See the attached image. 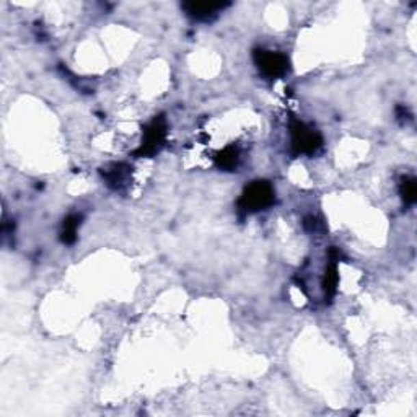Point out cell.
Masks as SVG:
<instances>
[{"instance_id":"9c48e42d","label":"cell","mask_w":417,"mask_h":417,"mask_svg":"<svg viewBox=\"0 0 417 417\" xmlns=\"http://www.w3.org/2000/svg\"><path fill=\"white\" fill-rule=\"evenodd\" d=\"M124 170H127L126 165H113L111 170H106L103 173V176L106 178V181H108V185L111 186V188L118 189L119 186L124 185L126 181Z\"/></svg>"},{"instance_id":"5b68a950","label":"cell","mask_w":417,"mask_h":417,"mask_svg":"<svg viewBox=\"0 0 417 417\" xmlns=\"http://www.w3.org/2000/svg\"><path fill=\"white\" fill-rule=\"evenodd\" d=\"M227 5V2H186L183 3V8H185L186 14L191 18L199 21H211Z\"/></svg>"},{"instance_id":"6da1fadb","label":"cell","mask_w":417,"mask_h":417,"mask_svg":"<svg viewBox=\"0 0 417 417\" xmlns=\"http://www.w3.org/2000/svg\"><path fill=\"white\" fill-rule=\"evenodd\" d=\"M275 201V191L272 188L269 181L258 180L253 181L250 186H246L240 201H238V209L245 214H256V212L265 211L271 207Z\"/></svg>"},{"instance_id":"277c9868","label":"cell","mask_w":417,"mask_h":417,"mask_svg":"<svg viewBox=\"0 0 417 417\" xmlns=\"http://www.w3.org/2000/svg\"><path fill=\"white\" fill-rule=\"evenodd\" d=\"M165 139H167V122H165L163 116L155 118L146 127L144 131V139L140 147L135 150L137 157H152L157 152H160V148L163 147Z\"/></svg>"},{"instance_id":"52a82bcc","label":"cell","mask_w":417,"mask_h":417,"mask_svg":"<svg viewBox=\"0 0 417 417\" xmlns=\"http://www.w3.org/2000/svg\"><path fill=\"white\" fill-rule=\"evenodd\" d=\"M238 159H240V153H238V148L235 146H228L225 147L224 150H220L215 155V165L220 170H225V172H232V170L237 168Z\"/></svg>"},{"instance_id":"7a4b0ae2","label":"cell","mask_w":417,"mask_h":417,"mask_svg":"<svg viewBox=\"0 0 417 417\" xmlns=\"http://www.w3.org/2000/svg\"><path fill=\"white\" fill-rule=\"evenodd\" d=\"M291 135H292V147L295 153H305V155H313L320 150L323 146V139L320 133L306 126L305 122L299 119H291Z\"/></svg>"},{"instance_id":"3957f363","label":"cell","mask_w":417,"mask_h":417,"mask_svg":"<svg viewBox=\"0 0 417 417\" xmlns=\"http://www.w3.org/2000/svg\"><path fill=\"white\" fill-rule=\"evenodd\" d=\"M253 61L263 75L267 79H280L287 74L288 59L282 53L267 49H254Z\"/></svg>"},{"instance_id":"8992f818","label":"cell","mask_w":417,"mask_h":417,"mask_svg":"<svg viewBox=\"0 0 417 417\" xmlns=\"http://www.w3.org/2000/svg\"><path fill=\"white\" fill-rule=\"evenodd\" d=\"M338 259H339L338 251L331 250L329 266L326 267L325 279H323V291H325V295L327 297V299H333L334 293H336V288H338V284H339Z\"/></svg>"},{"instance_id":"ba28073f","label":"cell","mask_w":417,"mask_h":417,"mask_svg":"<svg viewBox=\"0 0 417 417\" xmlns=\"http://www.w3.org/2000/svg\"><path fill=\"white\" fill-rule=\"evenodd\" d=\"M80 220L82 217L80 215H69L62 224V232H61V241L66 245L75 243L77 240V230H79Z\"/></svg>"},{"instance_id":"30bf717a","label":"cell","mask_w":417,"mask_h":417,"mask_svg":"<svg viewBox=\"0 0 417 417\" xmlns=\"http://www.w3.org/2000/svg\"><path fill=\"white\" fill-rule=\"evenodd\" d=\"M401 196L403 201L407 206H412L417 201V183L414 178H406L401 183Z\"/></svg>"}]
</instances>
